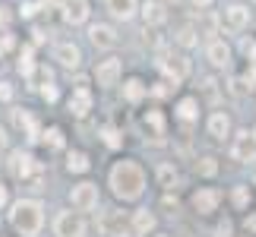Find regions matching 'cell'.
<instances>
[{
    "instance_id": "obj_19",
    "label": "cell",
    "mask_w": 256,
    "mask_h": 237,
    "mask_svg": "<svg viewBox=\"0 0 256 237\" xmlns=\"http://www.w3.org/2000/svg\"><path fill=\"white\" fill-rule=\"evenodd\" d=\"M130 231L136 237H149L155 231V215L149 209H140V212H133V224H130Z\"/></svg>"
},
{
    "instance_id": "obj_22",
    "label": "cell",
    "mask_w": 256,
    "mask_h": 237,
    "mask_svg": "<svg viewBox=\"0 0 256 237\" xmlns=\"http://www.w3.org/2000/svg\"><path fill=\"white\" fill-rule=\"evenodd\" d=\"M177 117H180L184 124L200 120V98H180V102H177Z\"/></svg>"
},
{
    "instance_id": "obj_29",
    "label": "cell",
    "mask_w": 256,
    "mask_h": 237,
    "mask_svg": "<svg viewBox=\"0 0 256 237\" xmlns=\"http://www.w3.org/2000/svg\"><path fill=\"white\" fill-rule=\"evenodd\" d=\"M196 174H202V177H215V174H218V162H215L212 155L200 158V162H196Z\"/></svg>"
},
{
    "instance_id": "obj_42",
    "label": "cell",
    "mask_w": 256,
    "mask_h": 237,
    "mask_svg": "<svg viewBox=\"0 0 256 237\" xmlns=\"http://www.w3.org/2000/svg\"><path fill=\"white\" fill-rule=\"evenodd\" d=\"M247 231L256 234V215H250V218H247Z\"/></svg>"
},
{
    "instance_id": "obj_14",
    "label": "cell",
    "mask_w": 256,
    "mask_h": 237,
    "mask_svg": "<svg viewBox=\"0 0 256 237\" xmlns=\"http://www.w3.org/2000/svg\"><path fill=\"white\" fill-rule=\"evenodd\" d=\"M140 13L146 19V26H164L168 22V6H164L162 0H146L140 6Z\"/></svg>"
},
{
    "instance_id": "obj_32",
    "label": "cell",
    "mask_w": 256,
    "mask_h": 237,
    "mask_svg": "<svg viewBox=\"0 0 256 237\" xmlns=\"http://www.w3.org/2000/svg\"><path fill=\"white\" fill-rule=\"evenodd\" d=\"M13 48H16V38L10 35V32H0V57H6Z\"/></svg>"
},
{
    "instance_id": "obj_13",
    "label": "cell",
    "mask_w": 256,
    "mask_h": 237,
    "mask_svg": "<svg viewBox=\"0 0 256 237\" xmlns=\"http://www.w3.org/2000/svg\"><path fill=\"white\" fill-rule=\"evenodd\" d=\"M206 57H209V64L218 66V70H228V66H231V48L224 44L222 38L209 42V48H206Z\"/></svg>"
},
{
    "instance_id": "obj_12",
    "label": "cell",
    "mask_w": 256,
    "mask_h": 237,
    "mask_svg": "<svg viewBox=\"0 0 256 237\" xmlns=\"http://www.w3.org/2000/svg\"><path fill=\"white\" fill-rule=\"evenodd\" d=\"M88 42H92L98 51H108V48H114V44H117V32H114L111 26L98 22V26L88 28Z\"/></svg>"
},
{
    "instance_id": "obj_23",
    "label": "cell",
    "mask_w": 256,
    "mask_h": 237,
    "mask_svg": "<svg viewBox=\"0 0 256 237\" xmlns=\"http://www.w3.org/2000/svg\"><path fill=\"white\" fill-rule=\"evenodd\" d=\"M88 168H92V162H88L86 152H80V149L66 152V171H70V174H86Z\"/></svg>"
},
{
    "instance_id": "obj_41",
    "label": "cell",
    "mask_w": 256,
    "mask_h": 237,
    "mask_svg": "<svg viewBox=\"0 0 256 237\" xmlns=\"http://www.w3.org/2000/svg\"><path fill=\"white\" fill-rule=\"evenodd\" d=\"M212 4H215V0H193V6H196V10H209Z\"/></svg>"
},
{
    "instance_id": "obj_44",
    "label": "cell",
    "mask_w": 256,
    "mask_h": 237,
    "mask_svg": "<svg viewBox=\"0 0 256 237\" xmlns=\"http://www.w3.org/2000/svg\"><path fill=\"white\" fill-rule=\"evenodd\" d=\"M250 140H253V142H256V130H253V133H250Z\"/></svg>"
},
{
    "instance_id": "obj_38",
    "label": "cell",
    "mask_w": 256,
    "mask_h": 237,
    "mask_svg": "<svg viewBox=\"0 0 256 237\" xmlns=\"http://www.w3.org/2000/svg\"><path fill=\"white\" fill-rule=\"evenodd\" d=\"M38 13V4H22V16L28 19V16H35Z\"/></svg>"
},
{
    "instance_id": "obj_18",
    "label": "cell",
    "mask_w": 256,
    "mask_h": 237,
    "mask_svg": "<svg viewBox=\"0 0 256 237\" xmlns=\"http://www.w3.org/2000/svg\"><path fill=\"white\" fill-rule=\"evenodd\" d=\"M209 136H212V140H218V142L231 136V117L224 114V111H215L209 117Z\"/></svg>"
},
{
    "instance_id": "obj_24",
    "label": "cell",
    "mask_w": 256,
    "mask_h": 237,
    "mask_svg": "<svg viewBox=\"0 0 256 237\" xmlns=\"http://www.w3.org/2000/svg\"><path fill=\"white\" fill-rule=\"evenodd\" d=\"M102 231L111 234V237H126V224L120 222V215H117V212H108L104 218H102Z\"/></svg>"
},
{
    "instance_id": "obj_27",
    "label": "cell",
    "mask_w": 256,
    "mask_h": 237,
    "mask_svg": "<svg viewBox=\"0 0 256 237\" xmlns=\"http://www.w3.org/2000/svg\"><path fill=\"white\" fill-rule=\"evenodd\" d=\"M250 200H253L250 186H244V184H238V186H234V193H231V202L238 206V209H247V206H250Z\"/></svg>"
},
{
    "instance_id": "obj_3",
    "label": "cell",
    "mask_w": 256,
    "mask_h": 237,
    "mask_svg": "<svg viewBox=\"0 0 256 237\" xmlns=\"http://www.w3.org/2000/svg\"><path fill=\"white\" fill-rule=\"evenodd\" d=\"M54 237H86V218L80 212H57L54 218Z\"/></svg>"
},
{
    "instance_id": "obj_20",
    "label": "cell",
    "mask_w": 256,
    "mask_h": 237,
    "mask_svg": "<svg viewBox=\"0 0 256 237\" xmlns=\"http://www.w3.org/2000/svg\"><path fill=\"white\" fill-rule=\"evenodd\" d=\"M13 124L19 126V130H26V136L32 142L38 140V133H42V130H38V120L32 117V111H26V108H22V111H13Z\"/></svg>"
},
{
    "instance_id": "obj_6",
    "label": "cell",
    "mask_w": 256,
    "mask_h": 237,
    "mask_svg": "<svg viewBox=\"0 0 256 237\" xmlns=\"http://www.w3.org/2000/svg\"><path fill=\"white\" fill-rule=\"evenodd\" d=\"M120 76H124V64L117 60V57H108V60H102L95 66V82L102 86V88H111L120 82Z\"/></svg>"
},
{
    "instance_id": "obj_36",
    "label": "cell",
    "mask_w": 256,
    "mask_h": 237,
    "mask_svg": "<svg viewBox=\"0 0 256 237\" xmlns=\"http://www.w3.org/2000/svg\"><path fill=\"white\" fill-rule=\"evenodd\" d=\"M13 95H16L13 86H10V82H0V102H13Z\"/></svg>"
},
{
    "instance_id": "obj_33",
    "label": "cell",
    "mask_w": 256,
    "mask_h": 237,
    "mask_svg": "<svg viewBox=\"0 0 256 237\" xmlns=\"http://www.w3.org/2000/svg\"><path fill=\"white\" fill-rule=\"evenodd\" d=\"M102 136H104V142L111 146V149H117V146H120V133H117L114 126H104V130H102Z\"/></svg>"
},
{
    "instance_id": "obj_11",
    "label": "cell",
    "mask_w": 256,
    "mask_h": 237,
    "mask_svg": "<svg viewBox=\"0 0 256 237\" xmlns=\"http://www.w3.org/2000/svg\"><path fill=\"white\" fill-rule=\"evenodd\" d=\"M54 60L60 66H66V70H80V66H82V51L73 42H64V44L54 48Z\"/></svg>"
},
{
    "instance_id": "obj_4",
    "label": "cell",
    "mask_w": 256,
    "mask_h": 237,
    "mask_svg": "<svg viewBox=\"0 0 256 237\" xmlns=\"http://www.w3.org/2000/svg\"><path fill=\"white\" fill-rule=\"evenodd\" d=\"M70 202H73L76 212H92V209H98V184H92V180L76 184L73 190H70Z\"/></svg>"
},
{
    "instance_id": "obj_28",
    "label": "cell",
    "mask_w": 256,
    "mask_h": 237,
    "mask_svg": "<svg viewBox=\"0 0 256 237\" xmlns=\"http://www.w3.org/2000/svg\"><path fill=\"white\" fill-rule=\"evenodd\" d=\"M174 42L180 44V48H196V28H190V26H184V28H177V35H174Z\"/></svg>"
},
{
    "instance_id": "obj_30",
    "label": "cell",
    "mask_w": 256,
    "mask_h": 237,
    "mask_svg": "<svg viewBox=\"0 0 256 237\" xmlns=\"http://www.w3.org/2000/svg\"><path fill=\"white\" fill-rule=\"evenodd\" d=\"M158 184L168 186V190L177 184V168H174V164H162V168H158Z\"/></svg>"
},
{
    "instance_id": "obj_40",
    "label": "cell",
    "mask_w": 256,
    "mask_h": 237,
    "mask_svg": "<svg viewBox=\"0 0 256 237\" xmlns=\"http://www.w3.org/2000/svg\"><path fill=\"white\" fill-rule=\"evenodd\" d=\"M6 146H10V136H6L4 126H0V152H6Z\"/></svg>"
},
{
    "instance_id": "obj_9",
    "label": "cell",
    "mask_w": 256,
    "mask_h": 237,
    "mask_svg": "<svg viewBox=\"0 0 256 237\" xmlns=\"http://www.w3.org/2000/svg\"><path fill=\"white\" fill-rule=\"evenodd\" d=\"M158 66H162V73L168 76L171 86H180L184 79H186V73H190V64H186V57H164Z\"/></svg>"
},
{
    "instance_id": "obj_7",
    "label": "cell",
    "mask_w": 256,
    "mask_h": 237,
    "mask_svg": "<svg viewBox=\"0 0 256 237\" xmlns=\"http://www.w3.org/2000/svg\"><path fill=\"white\" fill-rule=\"evenodd\" d=\"M38 171V162H35V155L32 152H13L10 155V174L16 177V180H28V177H32Z\"/></svg>"
},
{
    "instance_id": "obj_37",
    "label": "cell",
    "mask_w": 256,
    "mask_h": 237,
    "mask_svg": "<svg viewBox=\"0 0 256 237\" xmlns=\"http://www.w3.org/2000/svg\"><path fill=\"white\" fill-rule=\"evenodd\" d=\"M231 222H224V224H218V228H215V237H231Z\"/></svg>"
},
{
    "instance_id": "obj_2",
    "label": "cell",
    "mask_w": 256,
    "mask_h": 237,
    "mask_svg": "<svg viewBox=\"0 0 256 237\" xmlns=\"http://www.w3.org/2000/svg\"><path fill=\"white\" fill-rule=\"evenodd\" d=\"M10 224H13L22 237H38L42 228H44V206L38 200H19V202H13Z\"/></svg>"
},
{
    "instance_id": "obj_8",
    "label": "cell",
    "mask_w": 256,
    "mask_h": 237,
    "mask_svg": "<svg viewBox=\"0 0 256 237\" xmlns=\"http://www.w3.org/2000/svg\"><path fill=\"white\" fill-rule=\"evenodd\" d=\"M60 13L70 26H82V22H88L92 6H88V0H60Z\"/></svg>"
},
{
    "instance_id": "obj_25",
    "label": "cell",
    "mask_w": 256,
    "mask_h": 237,
    "mask_svg": "<svg viewBox=\"0 0 256 237\" xmlns=\"http://www.w3.org/2000/svg\"><path fill=\"white\" fill-rule=\"evenodd\" d=\"M19 73H22V76L35 73V48L32 44H26L22 51H19Z\"/></svg>"
},
{
    "instance_id": "obj_16",
    "label": "cell",
    "mask_w": 256,
    "mask_h": 237,
    "mask_svg": "<svg viewBox=\"0 0 256 237\" xmlns=\"http://www.w3.org/2000/svg\"><path fill=\"white\" fill-rule=\"evenodd\" d=\"M224 26H228L231 32H244V28L250 26V10L240 6V4L228 6V10H224Z\"/></svg>"
},
{
    "instance_id": "obj_5",
    "label": "cell",
    "mask_w": 256,
    "mask_h": 237,
    "mask_svg": "<svg viewBox=\"0 0 256 237\" xmlns=\"http://www.w3.org/2000/svg\"><path fill=\"white\" fill-rule=\"evenodd\" d=\"M190 202H193L196 215H212V212H218V206H222V190H215V186H200Z\"/></svg>"
},
{
    "instance_id": "obj_45",
    "label": "cell",
    "mask_w": 256,
    "mask_h": 237,
    "mask_svg": "<svg viewBox=\"0 0 256 237\" xmlns=\"http://www.w3.org/2000/svg\"><path fill=\"white\" fill-rule=\"evenodd\" d=\"M158 237H168V234H158Z\"/></svg>"
},
{
    "instance_id": "obj_39",
    "label": "cell",
    "mask_w": 256,
    "mask_h": 237,
    "mask_svg": "<svg viewBox=\"0 0 256 237\" xmlns=\"http://www.w3.org/2000/svg\"><path fill=\"white\" fill-rule=\"evenodd\" d=\"M4 206H10V190L0 184V209H4Z\"/></svg>"
},
{
    "instance_id": "obj_26",
    "label": "cell",
    "mask_w": 256,
    "mask_h": 237,
    "mask_svg": "<svg viewBox=\"0 0 256 237\" xmlns=\"http://www.w3.org/2000/svg\"><path fill=\"white\" fill-rule=\"evenodd\" d=\"M152 126V133H155V140L162 142V136H164V117H162V111H149L146 114V130Z\"/></svg>"
},
{
    "instance_id": "obj_43",
    "label": "cell",
    "mask_w": 256,
    "mask_h": 237,
    "mask_svg": "<svg viewBox=\"0 0 256 237\" xmlns=\"http://www.w3.org/2000/svg\"><path fill=\"white\" fill-rule=\"evenodd\" d=\"M54 4V0H42V6H51Z\"/></svg>"
},
{
    "instance_id": "obj_17",
    "label": "cell",
    "mask_w": 256,
    "mask_h": 237,
    "mask_svg": "<svg viewBox=\"0 0 256 237\" xmlns=\"http://www.w3.org/2000/svg\"><path fill=\"white\" fill-rule=\"evenodd\" d=\"M108 13L120 22H130V19L140 13V0H108Z\"/></svg>"
},
{
    "instance_id": "obj_1",
    "label": "cell",
    "mask_w": 256,
    "mask_h": 237,
    "mask_svg": "<svg viewBox=\"0 0 256 237\" xmlns=\"http://www.w3.org/2000/svg\"><path fill=\"white\" fill-rule=\"evenodd\" d=\"M108 184H111L117 200L133 202V200H140L146 193V171H142L140 162H133V158H120V162L111 168V174H108Z\"/></svg>"
},
{
    "instance_id": "obj_15",
    "label": "cell",
    "mask_w": 256,
    "mask_h": 237,
    "mask_svg": "<svg viewBox=\"0 0 256 237\" xmlns=\"http://www.w3.org/2000/svg\"><path fill=\"white\" fill-rule=\"evenodd\" d=\"M92 92H88V86H80L76 92L70 95V102H66V108H70V114H76V117H86L88 111H92Z\"/></svg>"
},
{
    "instance_id": "obj_21",
    "label": "cell",
    "mask_w": 256,
    "mask_h": 237,
    "mask_svg": "<svg viewBox=\"0 0 256 237\" xmlns=\"http://www.w3.org/2000/svg\"><path fill=\"white\" fill-rule=\"evenodd\" d=\"M124 98L130 104H136V102H142V98H149V86L142 82L140 76H133V79H126V86H124Z\"/></svg>"
},
{
    "instance_id": "obj_35",
    "label": "cell",
    "mask_w": 256,
    "mask_h": 237,
    "mask_svg": "<svg viewBox=\"0 0 256 237\" xmlns=\"http://www.w3.org/2000/svg\"><path fill=\"white\" fill-rule=\"evenodd\" d=\"M10 22H13V10H10V6H0V28L6 32Z\"/></svg>"
},
{
    "instance_id": "obj_10",
    "label": "cell",
    "mask_w": 256,
    "mask_h": 237,
    "mask_svg": "<svg viewBox=\"0 0 256 237\" xmlns=\"http://www.w3.org/2000/svg\"><path fill=\"white\" fill-rule=\"evenodd\" d=\"M231 158L234 162H256V142L250 140L247 130H240L231 142Z\"/></svg>"
},
{
    "instance_id": "obj_31",
    "label": "cell",
    "mask_w": 256,
    "mask_h": 237,
    "mask_svg": "<svg viewBox=\"0 0 256 237\" xmlns=\"http://www.w3.org/2000/svg\"><path fill=\"white\" fill-rule=\"evenodd\" d=\"M44 146H51V149H60L64 146V130L60 126H48L44 130Z\"/></svg>"
},
{
    "instance_id": "obj_34",
    "label": "cell",
    "mask_w": 256,
    "mask_h": 237,
    "mask_svg": "<svg viewBox=\"0 0 256 237\" xmlns=\"http://www.w3.org/2000/svg\"><path fill=\"white\" fill-rule=\"evenodd\" d=\"M42 98H44V102H57V98H60V92H57V86H54V82H44Z\"/></svg>"
}]
</instances>
